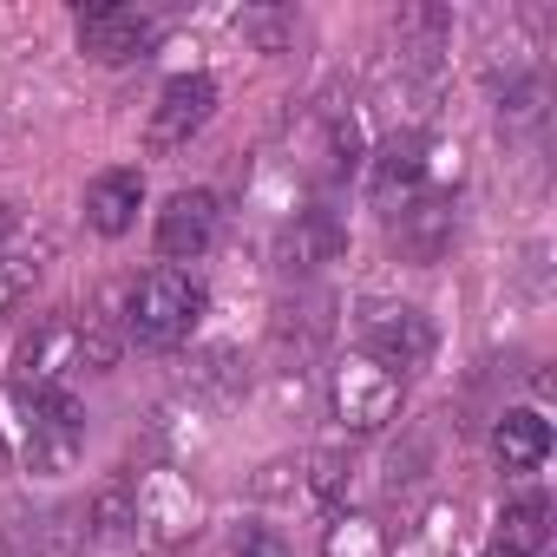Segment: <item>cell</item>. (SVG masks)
I'll return each mask as SVG.
<instances>
[{
    "label": "cell",
    "instance_id": "cell-1",
    "mask_svg": "<svg viewBox=\"0 0 557 557\" xmlns=\"http://www.w3.org/2000/svg\"><path fill=\"white\" fill-rule=\"evenodd\" d=\"M8 426H14V459L40 479L73 472L79 453H86V413L66 387H47V394L14 387V420Z\"/></svg>",
    "mask_w": 557,
    "mask_h": 557
},
{
    "label": "cell",
    "instance_id": "cell-2",
    "mask_svg": "<svg viewBox=\"0 0 557 557\" xmlns=\"http://www.w3.org/2000/svg\"><path fill=\"white\" fill-rule=\"evenodd\" d=\"M119 361V342H112V329L99 322V315H53V322H40L27 342H21V387H34V394H47V387H66L79 368L86 374H106Z\"/></svg>",
    "mask_w": 557,
    "mask_h": 557
},
{
    "label": "cell",
    "instance_id": "cell-3",
    "mask_svg": "<svg viewBox=\"0 0 557 557\" xmlns=\"http://www.w3.org/2000/svg\"><path fill=\"white\" fill-rule=\"evenodd\" d=\"M203 302H210V296H203L197 275H184V269H151V275H138L132 296H125V335H132L138 348H177V342L197 329Z\"/></svg>",
    "mask_w": 557,
    "mask_h": 557
},
{
    "label": "cell",
    "instance_id": "cell-4",
    "mask_svg": "<svg viewBox=\"0 0 557 557\" xmlns=\"http://www.w3.org/2000/svg\"><path fill=\"white\" fill-rule=\"evenodd\" d=\"M197 524H203V498L190 492L184 472L151 466L132 479V537H145L151 550H177L197 537Z\"/></svg>",
    "mask_w": 557,
    "mask_h": 557
},
{
    "label": "cell",
    "instance_id": "cell-5",
    "mask_svg": "<svg viewBox=\"0 0 557 557\" xmlns=\"http://www.w3.org/2000/svg\"><path fill=\"white\" fill-rule=\"evenodd\" d=\"M329 407H335V420L348 433H381L400 413V374L381 368V361H368V355H348L329 374Z\"/></svg>",
    "mask_w": 557,
    "mask_h": 557
},
{
    "label": "cell",
    "instance_id": "cell-6",
    "mask_svg": "<svg viewBox=\"0 0 557 557\" xmlns=\"http://www.w3.org/2000/svg\"><path fill=\"white\" fill-rule=\"evenodd\" d=\"M158 47V14L151 8H119V0H99V8H79V53L99 66H125L138 53Z\"/></svg>",
    "mask_w": 557,
    "mask_h": 557
},
{
    "label": "cell",
    "instance_id": "cell-7",
    "mask_svg": "<svg viewBox=\"0 0 557 557\" xmlns=\"http://www.w3.org/2000/svg\"><path fill=\"white\" fill-rule=\"evenodd\" d=\"M210 112H216V79H210V73H177V79L158 92V106H151L145 145H151L158 158H171V151H184V145L210 125Z\"/></svg>",
    "mask_w": 557,
    "mask_h": 557
},
{
    "label": "cell",
    "instance_id": "cell-8",
    "mask_svg": "<svg viewBox=\"0 0 557 557\" xmlns=\"http://www.w3.org/2000/svg\"><path fill=\"white\" fill-rule=\"evenodd\" d=\"M361 342H368L361 355L381 361V368H420V361H433V322L420 309H407V302H374L361 315Z\"/></svg>",
    "mask_w": 557,
    "mask_h": 557
},
{
    "label": "cell",
    "instance_id": "cell-9",
    "mask_svg": "<svg viewBox=\"0 0 557 557\" xmlns=\"http://www.w3.org/2000/svg\"><path fill=\"white\" fill-rule=\"evenodd\" d=\"M329 335H335V296L329 289H296L283 309L269 315V342H275V355L283 361H315L322 348H329Z\"/></svg>",
    "mask_w": 557,
    "mask_h": 557
},
{
    "label": "cell",
    "instance_id": "cell-10",
    "mask_svg": "<svg viewBox=\"0 0 557 557\" xmlns=\"http://www.w3.org/2000/svg\"><path fill=\"white\" fill-rule=\"evenodd\" d=\"M348 249V230H342V216L335 210H296L289 223H283V236H275V262H283V275H296V283H309L315 269H329L335 256Z\"/></svg>",
    "mask_w": 557,
    "mask_h": 557
},
{
    "label": "cell",
    "instance_id": "cell-11",
    "mask_svg": "<svg viewBox=\"0 0 557 557\" xmlns=\"http://www.w3.org/2000/svg\"><path fill=\"white\" fill-rule=\"evenodd\" d=\"M394 249L407 256V262H440L446 249H453V197H433V190H413L400 210H394Z\"/></svg>",
    "mask_w": 557,
    "mask_h": 557
},
{
    "label": "cell",
    "instance_id": "cell-12",
    "mask_svg": "<svg viewBox=\"0 0 557 557\" xmlns=\"http://www.w3.org/2000/svg\"><path fill=\"white\" fill-rule=\"evenodd\" d=\"M216 197L210 190H177L164 210H158V256L171 262H197L210 243H216Z\"/></svg>",
    "mask_w": 557,
    "mask_h": 557
},
{
    "label": "cell",
    "instance_id": "cell-13",
    "mask_svg": "<svg viewBox=\"0 0 557 557\" xmlns=\"http://www.w3.org/2000/svg\"><path fill=\"white\" fill-rule=\"evenodd\" d=\"M426 171H433V138H426L420 125L387 132V138H381V151H374V197H381V203L413 197V190L426 184Z\"/></svg>",
    "mask_w": 557,
    "mask_h": 557
},
{
    "label": "cell",
    "instance_id": "cell-14",
    "mask_svg": "<svg viewBox=\"0 0 557 557\" xmlns=\"http://www.w3.org/2000/svg\"><path fill=\"white\" fill-rule=\"evenodd\" d=\"M138 203H145V177L138 171H99L92 177V190H86V223L99 230V236H125L132 223H138Z\"/></svg>",
    "mask_w": 557,
    "mask_h": 557
},
{
    "label": "cell",
    "instance_id": "cell-15",
    "mask_svg": "<svg viewBox=\"0 0 557 557\" xmlns=\"http://www.w3.org/2000/svg\"><path fill=\"white\" fill-rule=\"evenodd\" d=\"M492 453H498L505 472H537V466L550 459V420H544L537 407H511V413H498V426H492Z\"/></svg>",
    "mask_w": 557,
    "mask_h": 557
},
{
    "label": "cell",
    "instance_id": "cell-16",
    "mask_svg": "<svg viewBox=\"0 0 557 557\" xmlns=\"http://www.w3.org/2000/svg\"><path fill=\"white\" fill-rule=\"evenodd\" d=\"M86 537H92V531H86V505H47L40 518H27L21 557H79Z\"/></svg>",
    "mask_w": 557,
    "mask_h": 557
},
{
    "label": "cell",
    "instance_id": "cell-17",
    "mask_svg": "<svg viewBox=\"0 0 557 557\" xmlns=\"http://www.w3.org/2000/svg\"><path fill=\"white\" fill-rule=\"evenodd\" d=\"M243 387H249V361L236 355V348H197L190 355V394H210V400H243Z\"/></svg>",
    "mask_w": 557,
    "mask_h": 557
},
{
    "label": "cell",
    "instance_id": "cell-18",
    "mask_svg": "<svg viewBox=\"0 0 557 557\" xmlns=\"http://www.w3.org/2000/svg\"><path fill=\"white\" fill-rule=\"evenodd\" d=\"M544 537H550V498L544 492H524L518 505H505V518H498V544L505 550L544 557Z\"/></svg>",
    "mask_w": 557,
    "mask_h": 557
},
{
    "label": "cell",
    "instance_id": "cell-19",
    "mask_svg": "<svg viewBox=\"0 0 557 557\" xmlns=\"http://www.w3.org/2000/svg\"><path fill=\"white\" fill-rule=\"evenodd\" d=\"M86 531L92 537H132V479H119V485H106L92 505H86Z\"/></svg>",
    "mask_w": 557,
    "mask_h": 557
},
{
    "label": "cell",
    "instance_id": "cell-20",
    "mask_svg": "<svg viewBox=\"0 0 557 557\" xmlns=\"http://www.w3.org/2000/svg\"><path fill=\"white\" fill-rule=\"evenodd\" d=\"M322 557H387V537L374 518H335L322 537Z\"/></svg>",
    "mask_w": 557,
    "mask_h": 557
},
{
    "label": "cell",
    "instance_id": "cell-21",
    "mask_svg": "<svg viewBox=\"0 0 557 557\" xmlns=\"http://www.w3.org/2000/svg\"><path fill=\"white\" fill-rule=\"evenodd\" d=\"M236 557H296L283 531H269V524H243L236 531Z\"/></svg>",
    "mask_w": 557,
    "mask_h": 557
},
{
    "label": "cell",
    "instance_id": "cell-22",
    "mask_svg": "<svg viewBox=\"0 0 557 557\" xmlns=\"http://www.w3.org/2000/svg\"><path fill=\"white\" fill-rule=\"evenodd\" d=\"M27 283H34V269H21V262H0V315H8V309L27 296Z\"/></svg>",
    "mask_w": 557,
    "mask_h": 557
},
{
    "label": "cell",
    "instance_id": "cell-23",
    "mask_svg": "<svg viewBox=\"0 0 557 557\" xmlns=\"http://www.w3.org/2000/svg\"><path fill=\"white\" fill-rule=\"evenodd\" d=\"M14 230H21V216H14L8 203H0V249H8V243H14Z\"/></svg>",
    "mask_w": 557,
    "mask_h": 557
},
{
    "label": "cell",
    "instance_id": "cell-24",
    "mask_svg": "<svg viewBox=\"0 0 557 557\" xmlns=\"http://www.w3.org/2000/svg\"><path fill=\"white\" fill-rule=\"evenodd\" d=\"M8 459H14V440H8V420H0V472H8Z\"/></svg>",
    "mask_w": 557,
    "mask_h": 557
}]
</instances>
